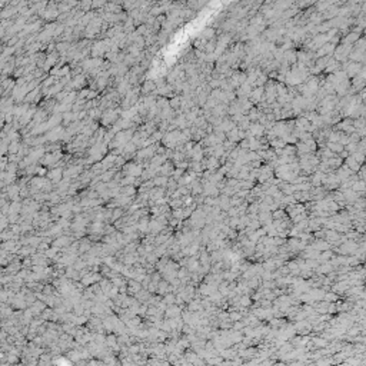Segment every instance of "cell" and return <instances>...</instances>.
Returning a JSON list of instances; mask_svg holds the SVG:
<instances>
[{
	"label": "cell",
	"instance_id": "obj_1",
	"mask_svg": "<svg viewBox=\"0 0 366 366\" xmlns=\"http://www.w3.org/2000/svg\"><path fill=\"white\" fill-rule=\"evenodd\" d=\"M124 170H127V172H124L126 175H130V176H137V175H140V167L139 166H136V164H129L127 167H124Z\"/></svg>",
	"mask_w": 366,
	"mask_h": 366
},
{
	"label": "cell",
	"instance_id": "obj_2",
	"mask_svg": "<svg viewBox=\"0 0 366 366\" xmlns=\"http://www.w3.org/2000/svg\"><path fill=\"white\" fill-rule=\"evenodd\" d=\"M46 180L42 179V177H36L34 180L32 182V187L33 189H42V187H46Z\"/></svg>",
	"mask_w": 366,
	"mask_h": 366
},
{
	"label": "cell",
	"instance_id": "obj_3",
	"mask_svg": "<svg viewBox=\"0 0 366 366\" xmlns=\"http://www.w3.org/2000/svg\"><path fill=\"white\" fill-rule=\"evenodd\" d=\"M70 243V239L69 237H60V239H57L56 242H54V246L56 248H60V246H67Z\"/></svg>",
	"mask_w": 366,
	"mask_h": 366
},
{
	"label": "cell",
	"instance_id": "obj_4",
	"mask_svg": "<svg viewBox=\"0 0 366 366\" xmlns=\"http://www.w3.org/2000/svg\"><path fill=\"white\" fill-rule=\"evenodd\" d=\"M49 177L52 179L53 182H57L60 177H62V170H53L52 173H49Z\"/></svg>",
	"mask_w": 366,
	"mask_h": 366
},
{
	"label": "cell",
	"instance_id": "obj_5",
	"mask_svg": "<svg viewBox=\"0 0 366 366\" xmlns=\"http://www.w3.org/2000/svg\"><path fill=\"white\" fill-rule=\"evenodd\" d=\"M102 228H103V225H102L100 222H96L90 228V232L92 233H99V232H102Z\"/></svg>",
	"mask_w": 366,
	"mask_h": 366
},
{
	"label": "cell",
	"instance_id": "obj_6",
	"mask_svg": "<svg viewBox=\"0 0 366 366\" xmlns=\"http://www.w3.org/2000/svg\"><path fill=\"white\" fill-rule=\"evenodd\" d=\"M79 170H80V167H70V169L67 170V173H66V175H67V176H76Z\"/></svg>",
	"mask_w": 366,
	"mask_h": 366
},
{
	"label": "cell",
	"instance_id": "obj_7",
	"mask_svg": "<svg viewBox=\"0 0 366 366\" xmlns=\"http://www.w3.org/2000/svg\"><path fill=\"white\" fill-rule=\"evenodd\" d=\"M167 315L169 316H176V315H179V309L177 307H169V310H167Z\"/></svg>",
	"mask_w": 366,
	"mask_h": 366
},
{
	"label": "cell",
	"instance_id": "obj_8",
	"mask_svg": "<svg viewBox=\"0 0 366 366\" xmlns=\"http://www.w3.org/2000/svg\"><path fill=\"white\" fill-rule=\"evenodd\" d=\"M164 182H166V177H160V179H156V184L159 186V184H164Z\"/></svg>",
	"mask_w": 366,
	"mask_h": 366
}]
</instances>
